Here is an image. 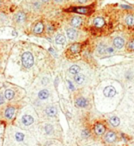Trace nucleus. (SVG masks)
Returning <instances> with one entry per match:
<instances>
[{
    "instance_id": "obj_35",
    "label": "nucleus",
    "mask_w": 134,
    "mask_h": 146,
    "mask_svg": "<svg viewBox=\"0 0 134 146\" xmlns=\"http://www.w3.org/2000/svg\"><path fill=\"white\" fill-rule=\"evenodd\" d=\"M41 83H42L43 85H46V84H48V83H49V79H48L47 77L42 78V81H41Z\"/></svg>"
},
{
    "instance_id": "obj_5",
    "label": "nucleus",
    "mask_w": 134,
    "mask_h": 146,
    "mask_svg": "<svg viewBox=\"0 0 134 146\" xmlns=\"http://www.w3.org/2000/svg\"><path fill=\"white\" fill-rule=\"evenodd\" d=\"M45 114H46L47 117L49 118H54L57 116L58 114V111H57V108L53 105H50V106H47L46 109H45Z\"/></svg>"
},
{
    "instance_id": "obj_6",
    "label": "nucleus",
    "mask_w": 134,
    "mask_h": 146,
    "mask_svg": "<svg viewBox=\"0 0 134 146\" xmlns=\"http://www.w3.org/2000/svg\"><path fill=\"white\" fill-rule=\"evenodd\" d=\"M103 94L105 97H108V98H112L117 94V91L115 90V88L113 86H106L103 90Z\"/></svg>"
},
{
    "instance_id": "obj_30",
    "label": "nucleus",
    "mask_w": 134,
    "mask_h": 146,
    "mask_svg": "<svg viewBox=\"0 0 134 146\" xmlns=\"http://www.w3.org/2000/svg\"><path fill=\"white\" fill-rule=\"evenodd\" d=\"M127 48H128V50H130V51H134V39H132V40H130L129 42H128Z\"/></svg>"
},
{
    "instance_id": "obj_28",
    "label": "nucleus",
    "mask_w": 134,
    "mask_h": 146,
    "mask_svg": "<svg viewBox=\"0 0 134 146\" xmlns=\"http://www.w3.org/2000/svg\"><path fill=\"white\" fill-rule=\"evenodd\" d=\"M126 24L129 27L134 26V15L132 14L127 15V17H126Z\"/></svg>"
},
{
    "instance_id": "obj_37",
    "label": "nucleus",
    "mask_w": 134,
    "mask_h": 146,
    "mask_svg": "<svg viewBox=\"0 0 134 146\" xmlns=\"http://www.w3.org/2000/svg\"><path fill=\"white\" fill-rule=\"evenodd\" d=\"M39 1H40L41 3H43V4H46V3H48L49 1H50V0H39Z\"/></svg>"
},
{
    "instance_id": "obj_26",
    "label": "nucleus",
    "mask_w": 134,
    "mask_h": 146,
    "mask_svg": "<svg viewBox=\"0 0 134 146\" xmlns=\"http://www.w3.org/2000/svg\"><path fill=\"white\" fill-rule=\"evenodd\" d=\"M14 138L17 142H22V141H24V139H25V135L22 133V132L17 131L14 133Z\"/></svg>"
},
{
    "instance_id": "obj_9",
    "label": "nucleus",
    "mask_w": 134,
    "mask_h": 146,
    "mask_svg": "<svg viewBox=\"0 0 134 146\" xmlns=\"http://www.w3.org/2000/svg\"><path fill=\"white\" fill-rule=\"evenodd\" d=\"M88 105V101L86 98L82 97V96H80V97H77L75 99V106L78 108H85L87 107Z\"/></svg>"
},
{
    "instance_id": "obj_34",
    "label": "nucleus",
    "mask_w": 134,
    "mask_h": 146,
    "mask_svg": "<svg viewBox=\"0 0 134 146\" xmlns=\"http://www.w3.org/2000/svg\"><path fill=\"white\" fill-rule=\"evenodd\" d=\"M5 102V98H4V95H2V94H0V106L3 105Z\"/></svg>"
},
{
    "instance_id": "obj_2",
    "label": "nucleus",
    "mask_w": 134,
    "mask_h": 146,
    "mask_svg": "<svg viewBox=\"0 0 134 146\" xmlns=\"http://www.w3.org/2000/svg\"><path fill=\"white\" fill-rule=\"evenodd\" d=\"M21 62H22V65L24 68H31L34 65V56H33V54L31 52L26 51L21 56Z\"/></svg>"
},
{
    "instance_id": "obj_17",
    "label": "nucleus",
    "mask_w": 134,
    "mask_h": 146,
    "mask_svg": "<svg viewBox=\"0 0 134 146\" xmlns=\"http://www.w3.org/2000/svg\"><path fill=\"white\" fill-rule=\"evenodd\" d=\"M69 11L79 13V14H87L88 11H89V8H88V7H73V8H71Z\"/></svg>"
},
{
    "instance_id": "obj_11",
    "label": "nucleus",
    "mask_w": 134,
    "mask_h": 146,
    "mask_svg": "<svg viewBox=\"0 0 134 146\" xmlns=\"http://www.w3.org/2000/svg\"><path fill=\"white\" fill-rule=\"evenodd\" d=\"M82 23H83V19L79 16L72 17L71 21H70V24H71V26L73 27V28H78V27H80L82 25Z\"/></svg>"
},
{
    "instance_id": "obj_14",
    "label": "nucleus",
    "mask_w": 134,
    "mask_h": 146,
    "mask_svg": "<svg viewBox=\"0 0 134 146\" xmlns=\"http://www.w3.org/2000/svg\"><path fill=\"white\" fill-rule=\"evenodd\" d=\"M124 44H125V41H124V39L121 38V37H115V38L113 39V46L115 47V48H117V49L122 48V47L124 46Z\"/></svg>"
},
{
    "instance_id": "obj_15",
    "label": "nucleus",
    "mask_w": 134,
    "mask_h": 146,
    "mask_svg": "<svg viewBox=\"0 0 134 146\" xmlns=\"http://www.w3.org/2000/svg\"><path fill=\"white\" fill-rule=\"evenodd\" d=\"M80 50H81V44H80V43H73V44L69 47V52L73 55L79 53Z\"/></svg>"
},
{
    "instance_id": "obj_3",
    "label": "nucleus",
    "mask_w": 134,
    "mask_h": 146,
    "mask_svg": "<svg viewBox=\"0 0 134 146\" xmlns=\"http://www.w3.org/2000/svg\"><path fill=\"white\" fill-rule=\"evenodd\" d=\"M45 30V24L42 21H36L32 24L31 26V33L33 35H36V36H41L43 35Z\"/></svg>"
},
{
    "instance_id": "obj_12",
    "label": "nucleus",
    "mask_w": 134,
    "mask_h": 146,
    "mask_svg": "<svg viewBox=\"0 0 134 146\" xmlns=\"http://www.w3.org/2000/svg\"><path fill=\"white\" fill-rule=\"evenodd\" d=\"M104 140L108 143H113L116 140V133L113 131H108L107 133L104 135Z\"/></svg>"
},
{
    "instance_id": "obj_1",
    "label": "nucleus",
    "mask_w": 134,
    "mask_h": 146,
    "mask_svg": "<svg viewBox=\"0 0 134 146\" xmlns=\"http://www.w3.org/2000/svg\"><path fill=\"white\" fill-rule=\"evenodd\" d=\"M28 20V13L26 12L23 9H20L18 10L14 15H13V22L15 23L18 26H22Z\"/></svg>"
},
{
    "instance_id": "obj_31",
    "label": "nucleus",
    "mask_w": 134,
    "mask_h": 146,
    "mask_svg": "<svg viewBox=\"0 0 134 146\" xmlns=\"http://www.w3.org/2000/svg\"><path fill=\"white\" fill-rule=\"evenodd\" d=\"M81 135H82V137H84V138L89 137L90 131L88 129H83V130H82V132H81Z\"/></svg>"
},
{
    "instance_id": "obj_8",
    "label": "nucleus",
    "mask_w": 134,
    "mask_h": 146,
    "mask_svg": "<svg viewBox=\"0 0 134 146\" xmlns=\"http://www.w3.org/2000/svg\"><path fill=\"white\" fill-rule=\"evenodd\" d=\"M43 3H41L39 0H33L30 4V9L34 12H39L43 9Z\"/></svg>"
},
{
    "instance_id": "obj_19",
    "label": "nucleus",
    "mask_w": 134,
    "mask_h": 146,
    "mask_svg": "<svg viewBox=\"0 0 134 146\" xmlns=\"http://www.w3.org/2000/svg\"><path fill=\"white\" fill-rule=\"evenodd\" d=\"M56 28H55V25L53 23H48L47 25H45V30L44 32L46 33L47 35H52L53 33L55 32Z\"/></svg>"
},
{
    "instance_id": "obj_39",
    "label": "nucleus",
    "mask_w": 134,
    "mask_h": 146,
    "mask_svg": "<svg viewBox=\"0 0 134 146\" xmlns=\"http://www.w3.org/2000/svg\"><path fill=\"white\" fill-rule=\"evenodd\" d=\"M122 8H125V9H131V7L130 6H126V5H121Z\"/></svg>"
},
{
    "instance_id": "obj_13",
    "label": "nucleus",
    "mask_w": 134,
    "mask_h": 146,
    "mask_svg": "<svg viewBox=\"0 0 134 146\" xmlns=\"http://www.w3.org/2000/svg\"><path fill=\"white\" fill-rule=\"evenodd\" d=\"M4 98L5 100H8V101H11L15 98V91L11 88H7L4 92Z\"/></svg>"
},
{
    "instance_id": "obj_18",
    "label": "nucleus",
    "mask_w": 134,
    "mask_h": 146,
    "mask_svg": "<svg viewBox=\"0 0 134 146\" xmlns=\"http://www.w3.org/2000/svg\"><path fill=\"white\" fill-rule=\"evenodd\" d=\"M73 80L76 84L81 85V84L84 82V80H85V76H84L83 74H81V73H77V74L73 75Z\"/></svg>"
},
{
    "instance_id": "obj_21",
    "label": "nucleus",
    "mask_w": 134,
    "mask_h": 146,
    "mask_svg": "<svg viewBox=\"0 0 134 146\" xmlns=\"http://www.w3.org/2000/svg\"><path fill=\"white\" fill-rule=\"evenodd\" d=\"M93 24L96 28H102L105 25V21H104V19L102 17H96L93 21Z\"/></svg>"
},
{
    "instance_id": "obj_16",
    "label": "nucleus",
    "mask_w": 134,
    "mask_h": 146,
    "mask_svg": "<svg viewBox=\"0 0 134 146\" xmlns=\"http://www.w3.org/2000/svg\"><path fill=\"white\" fill-rule=\"evenodd\" d=\"M105 130H106L105 126L102 123H96L95 126H94V131H95V133L97 135H102L105 132Z\"/></svg>"
},
{
    "instance_id": "obj_32",
    "label": "nucleus",
    "mask_w": 134,
    "mask_h": 146,
    "mask_svg": "<svg viewBox=\"0 0 134 146\" xmlns=\"http://www.w3.org/2000/svg\"><path fill=\"white\" fill-rule=\"evenodd\" d=\"M106 53H107V54H114V53H115V49H114L113 47H108V48L106 49Z\"/></svg>"
},
{
    "instance_id": "obj_10",
    "label": "nucleus",
    "mask_w": 134,
    "mask_h": 146,
    "mask_svg": "<svg viewBox=\"0 0 134 146\" xmlns=\"http://www.w3.org/2000/svg\"><path fill=\"white\" fill-rule=\"evenodd\" d=\"M66 35L70 40H75L78 37V32L75 28H66Z\"/></svg>"
},
{
    "instance_id": "obj_33",
    "label": "nucleus",
    "mask_w": 134,
    "mask_h": 146,
    "mask_svg": "<svg viewBox=\"0 0 134 146\" xmlns=\"http://www.w3.org/2000/svg\"><path fill=\"white\" fill-rule=\"evenodd\" d=\"M67 85L69 86V89L71 90V91H74V86H73V84L71 83V81L67 80Z\"/></svg>"
},
{
    "instance_id": "obj_29",
    "label": "nucleus",
    "mask_w": 134,
    "mask_h": 146,
    "mask_svg": "<svg viewBox=\"0 0 134 146\" xmlns=\"http://www.w3.org/2000/svg\"><path fill=\"white\" fill-rule=\"evenodd\" d=\"M106 49H107V47H106L105 44H99V46H98L97 48V51L99 54H104V53H106Z\"/></svg>"
},
{
    "instance_id": "obj_7",
    "label": "nucleus",
    "mask_w": 134,
    "mask_h": 146,
    "mask_svg": "<svg viewBox=\"0 0 134 146\" xmlns=\"http://www.w3.org/2000/svg\"><path fill=\"white\" fill-rule=\"evenodd\" d=\"M21 123L24 126H30L31 124L34 123V117L30 114H24L21 117Z\"/></svg>"
},
{
    "instance_id": "obj_22",
    "label": "nucleus",
    "mask_w": 134,
    "mask_h": 146,
    "mask_svg": "<svg viewBox=\"0 0 134 146\" xmlns=\"http://www.w3.org/2000/svg\"><path fill=\"white\" fill-rule=\"evenodd\" d=\"M43 130H44V133L46 134V135H52V134L54 133V127H53V125L50 123L45 124L44 127H43Z\"/></svg>"
},
{
    "instance_id": "obj_4",
    "label": "nucleus",
    "mask_w": 134,
    "mask_h": 146,
    "mask_svg": "<svg viewBox=\"0 0 134 146\" xmlns=\"http://www.w3.org/2000/svg\"><path fill=\"white\" fill-rule=\"evenodd\" d=\"M3 115H4V118L7 119L8 121H12L14 119L15 115H16V108L13 105H8L6 106V108L3 111Z\"/></svg>"
},
{
    "instance_id": "obj_20",
    "label": "nucleus",
    "mask_w": 134,
    "mask_h": 146,
    "mask_svg": "<svg viewBox=\"0 0 134 146\" xmlns=\"http://www.w3.org/2000/svg\"><path fill=\"white\" fill-rule=\"evenodd\" d=\"M50 96V93L47 89H41L40 91L38 92V98L40 100H46L49 98Z\"/></svg>"
},
{
    "instance_id": "obj_24",
    "label": "nucleus",
    "mask_w": 134,
    "mask_h": 146,
    "mask_svg": "<svg viewBox=\"0 0 134 146\" xmlns=\"http://www.w3.org/2000/svg\"><path fill=\"white\" fill-rule=\"evenodd\" d=\"M9 8V0H0V11H4Z\"/></svg>"
},
{
    "instance_id": "obj_25",
    "label": "nucleus",
    "mask_w": 134,
    "mask_h": 146,
    "mask_svg": "<svg viewBox=\"0 0 134 146\" xmlns=\"http://www.w3.org/2000/svg\"><path fill=\"white\" fill-rule=\"evenodd\" d=\"M80 70H81V68H80L79 65H72L69 68V73L72 75H75L77 73H80Z\"/></svg>"
},
{
    "instance_id": "obj_38",
    "label": "nucleus",
    "mask_w": 134,
    "mask_h": 146,
    "mask_svg": "<svg viewBox=\"0 0 134 146\" xmlns=\"http://www.w3.org/2000/svg\"><path fill=\"white\" fill-rule=\"evenodd\" d=\"M78 2L79 3H81V4H83V3H86L88 1V0H77Z\"/></svg>"
},
{
    "instance_id": "obj_23",
    "label": "nucleus",
    "mask_w": 134,
    "mask_h": 146,
    "mask_svg": "<svg viewBox=\"0 0 134 146\" xmlns=\"http://www.w3.org/2000/svg\"><path fill=\"white\" fill-rule=\"evenodd\" d=\"M55 42L59 45H63L66 42V38H65V36L63 34H57L55 36Z\"/></svg>"
},
{
    "instance_id": "obj_36",
    "label": "nucleus",
    "mask_w": 134,
    "mask_h": 146,
    "mask_svg": "<svg viewBox=\"0 0 134 146\" xmlns=\"http://www.w3.org/2000/svg\"><path fill=\"white\" fill-rule=\"evenodd\" d=\"M53 2H54L55 4H60V3L63 2V0H53Z\"/></svg>"
},
{
    "instance_id": "obj_27",
    "label": "nucleus",
    "mask_w": 134,
    "mask_h": 146,
    "mask_svg": "<svg viewBox=\"0 0 134 146\" xmlns=\"http://www.w3.org/2000/svg\"><path fill=\"white\" fill-rule=\"evenodd\" d=\"M109 122H110V124H111L112 126L116 127V126H118L120 124V119L117 117V116H112V117L109 119Z\"/></svg>"
}]
</instances>
